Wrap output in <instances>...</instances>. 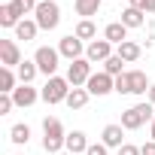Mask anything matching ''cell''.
<instances>
[{
  "mask_svg": "<svg viewBox=\"0 0 155 155\" xmlns=\"http://www.w3.org/2000/svg\"><path fill=\"white\" fill-rule=\"evenodd\" d=\"M15 73H18V82H21V85H31V82L37 79L40 67H37V61H21V64L15 67Z\"/></svg>",
  "mask_w": 155,
  "mask_h": 155,
  "instance_id": "obj_21",
  "label": "cell"
},
{
  "mask_svg": "<svg viewBox=\"0 0 155 155\" xmlns=\"http://www.w3.org/2000/svg\"><path fill=\"white\" fill-rule=\"evenodd\" d=\"M152 119H155V107H152L149 101H140V104H134L131 110L122 113V128H125V131H137V128H143L146 122L152 125Z\"/></svg>",
  "mask_w": 155,
  "mask_h": 155,
  "instance_id": "obj_2",
  "label": "cell"
},
{
  "mask_svg": "<svg viewBox=\"0 0 155 155\" xmlns=\"http://www.w3.org/2000/svg\"><path fill=\"white\" fill-rule=\"evenodd\" d=\"M88 79H91V61H88V58L70 61V67H67V82H70L73 88H85Z\"/></svg>",
  "mask_w": 155,
  "mask_h": 155,
  "instance_id": "obj_6",
  "label": "cell"
},
{
  "mask_svg": "<svg viewBox=\"0 0 155 155\" xmlns=\"http://www.w3.org/2000/svg\"><path fill=\"white\" fill-rule=\"evenodd\" d=\"M37 34H40V25H37L34 18H21L18 28H15V40H25V43L37 40Z\"/></svg>",
  "mask_w": 155,
  "mask_h": 155,
  "instance_id": "obj_20",
  "label": "cell"
},
{
  "mask_svg": "<svg viewBox=\"0 0 155 155\" xmlns=\"http://www.w3.org/2000/svg\"><path fill=\"white\" fill-rule=\"evenodd\" d=\"M85 155H110V149H107V146H104V143H91V146H88V152H85Z\"/></svg>",
  "mask_w": 155,
  "mask_h": 155,
  "instance_id": "obj_31",
  "label": "cell"
},
{
  "mask_svg": "<svg viewBox=\"0 0 155 155\" xmlns=\"http://www.w3.org/2000/svg\"><path fill=\"white\" fill-rule=\"evenodd\" d=\"M12 107H15L12 94H0V116H6V113H12Z\"/></svg>",
  "mask_w": 155,
  "mask_h": 155,
  "instance_id": "obj_30",
  "label": "cell"
},
{
  "mask_svg": "<svg viewBox=\"0 0 155 155\" xmlns=\"http://www.w3.org/2000/svg\"><path fill=\"white\" fill-rule=\"evenodd\" d=\"M34 61H37L40 73H46V79H49V76H58L55 70H58V61H61V52H58V49H52V46H40V49L34 52Z\"/></svg>",
  "mask_w": 155,
  "mask_h": 155,
  "instance_id": "obj_5",
  "label": "cell"
},
{
  "mask_svg": "<svg viewBox=\"0 0 155 155\" xmlns=\"http://www.w3.org/2000/svg\"><path fill=\"white\" fill-rule=\"evenodd\" d=\"M140 155H155V140L143 143V146H140Z\"/></svg>",
  "mask_w": 155,
  "mask_h": 155,
  "instance_id": "obj_33",
  "label": "cell"
},
{
  "mask_svg": "<svg viewBox=\"0 0 155 155\" xmlns=\"http://www.w3.org/2000/svg\"><path fill=\"white\" fill-rule=\"evenodd\" d=\"M9 3H12V6L21 12V18H25V15H34V12H37L40 0H9Z\"/></svg>",
  "mask_w": 155,
  "mask_h": 155,
  "instance_id": "obj_27",
  "label": "cell"
},
{
  "mask_svg": "<svg viewBox=\"0 0 155 155\" xmlns=\"http://www.w3.org/2000/svg\"><path fill=\"white\" fill-rule=\"evenodd\" d=\"M119 155H140V146H134V143H125V146L119 149Z\"/></svg>",
  "mask_w": 155,
  "mask_h": 155,
  "instance_id": "obj_32",
  "label": "cell"
},
{
  "mask_svg": "<svg viewBox=\"0 0 155 155\" xmlns=\"http://www.w3.org/2000/svg\"><path fill=\"white\" fill-rule=\"evenodd\" d=\"M101 143L107 149H122L125 146V128L122 125H107L104 134H101Z\"/></svg>",
  "mask_w": 155,
  "mask_h": 155,
  "instance_id": "obj_11",
  "label": "cell"
},
{
  "mask_svg": "<svg viewBox=\"0 0 155 155\" xmlns=\"http://www.w3.org/2000/svg\"><path fill=\"white\" fill-rule=\"evenodd\" d=\"M70 88H73V85L67 82V76H49L40 94H43V101H46L49 107H55V104H64V101H67Z\"/></svg>",
  "mask_w": 155,
  "mask_h": 155,
  "instance_id": "obj_3",
  "label": "cell"
},
{
  "mask_svg": "<svg viewBox=\"0 0 155 155\" xmlns=\"http://www.w3.org/2000/svg\"><path fill=\"white\" fill-rule=\"evenodd\" d=\"M64 146H67V131H64L61 119L46 116V119H43V149H46L49 155H55V152H61Z\"/></svg>",
  "mask_w": 155,
  "mask_h": 155,
  "instance_id": "obj_1",
  "label": "cell"
},
{
  "mask_svg": "<svg viewBox=\"0 0 155 155\" xmlns=\"http://www.w3.org/2000/svg\"><path fill=\"white\" fill-rule=\"evenodd\" d=\"M122 64H125V61H122L119 55H110V58L104 61V73H110L113 79H116V76H122V73H125V70H122Z\"/></svg>",
  "mask_w": 155,
  "mask_h": 155,
  "instance_id": "obj_26",
  "label": "cell"
},
{
  "mask_svg": "<svg viewBox=\"0 0 155 155\" xmlns=\"http://www.w3.org/2000/svg\"><path fill=\"white\" fill-rule=\"evenodd\" d=\"M18 155H25V152H18Z\"/></svg>",
  "mask_w": 155,
  "mask_h": 155,
  "instance_id": "obj_36",
  "label": "cell"
},
{
  "mask_svg": "<svg viewBox=\"0 0 155 155\" xmlns=\"http://www.w3.org/2000/svg\"><path fill=\"white\" fill-rule=\"evenodd\" d=\"M18 85H21L18 82V73L9 70V67H0V94H12Z\"/></svg>",
  "mask_w": 155,
  "mask_h": 155,
  "instance_id": "obj_18",
  "label": "cell"
},
{
  "mask_svg": "<svg viewBox=\"0 0 155 155\" xmlns=\"http://www.w3.org/2000/svg\"><path fill=\"white\" fill-rule=\"evenodd\" d=\"M128 79H131V94H149L152 82L146 79L143 70H128Z\"/></svg>",
  "mask_w": 155,
  "mask_h": 155,
  "instance_id": "obj_17",
  "label": "cell"
},
{
  "mask_svg": "<svg viewBox=\"0 0 155 155\" xmlns=\"http://www.w3.org/2000/svg\"><path fill=\"white\" fill-rule=\"evenodd\" d=\"M116 91H119V94H131V79H128V73L116 76Z\"/></svg>",
  "mask_w": 155,
  "mask_h": 155,
  "instance_id": "obj_29",
  "label": "cell"
},
{
  "mask_svg": "<svg viewBox=\"0 0 155 155\" xmlns=\"http://www.w3.org/2000/svg\"><path fill=\"white\" fill-rule=\"evenodd\" d=\"M58 52H61V58H67V61H79V58H85V46H82V40L76 37V34L61 37Z\"/></svg>",
  "mask_w": 155,
  "mask_h": 155,
  "instance_id": "obj_8",
  "label": "cell"
},
{
  "mask_svg": "<svg viewBox=\"0 0 155 155\" xmlns=\"http://www.w3.org/2000/svg\"><path fill=\"white\" fill-rule=\"evenodd\" d=\"M9 140H12L15 146H28V143H31V128L21 125V122L12 125V128H9Z\"/></svg>",
  "mask_w": 155,
  "mask_h": 155,
  "instance_id": "obj_24",
  "label": "cell"
},
{
  "mask_svg": "<svg viewBox=\"0 0 155 155\" xmlns=\"http://www.w3.org/2000/svg\"><path fill=\"white\" fill-rule=\"evenodd\" d=\"M40 97H43V94H40L34 85H18V88L12 91V101H15V107H21V110H25V107H34Z\"/></svg>",
  "mask_w": 155,
  "mask_h": 155,
  "instance_id": "obj_12",
  "label": "cell"
},
{
  "mask_svg": "<svg viewBox=\"0 0 155 155\" xmlns=\"http://www.w3.org/2000/svg\"><path fill=\"white\" fill-rule=\"evenodd\" d=\"M88 97H91V94H88V88H70V94H67V101H64V104H67L70 110H82V107L88 104Z\"/></svg>",
  "mask_w": 155,
  "mask_h": 155,
  "instance_id": "obj_22",
  "label": "cell"
},
{
  "mask_svg": "<svg viewBox=\"0 0 155 155\" xmlns=\"http://www.w3.org/2000/svg\"><path fill=\"white\" fill-rule=\"evenodd\" d=\"M85 88H88V94H91V97H107L110 91H116V79H113L110 73L97 70V73H91V79L85 82Z\"/></svg>",
  "mask_w": 155,
  "mask_h": 155,
  "instance_id": "obj_7",
  "label": "cell"
},
{
  "mask_svg": "<svg viewBox=\"0 0 155 155\" xmlns=\"http://www.w3.org/2000/svg\"><path fill=\"white\" fill-rule=\"evenodd\" d=\"M34 21L40 25V31H55L61 25V6L55 0H40V6L34 12Z\"/></svg>",
  "mask_w": 155,
  "mask_h": 155,
  "instance_id": "obj_4",
  "label": "cell"
},
{
  "mask_svg": "<svg viewBox=\"0 0 155 155\" xmlns=\"http://www.w3.org/2000/svg\"><path fill=\"white\" fill-rule=\"evenodd\" d=\"M73 34L85 43V40H94V37H97V28H94V21H91V18H82L79 25H76V31H73Z\"/></svg>",
  "mask_w": 155,
  "mask_h": 155,
  "instance_id": "obj_25",
  "label": "cell"
},
{
  "mask_svg": "<svg viewBox=\"0 0 155 155\" xmlns=\"http://www.w3.org/2000/svg\"><path fill=\"white\" fill-rule=\"evenodd\" d=\"M88 146H91V143H88L85 131H70V134H67V146H64V149H67L70 155H85V152H88Z\"/></svg>",
  "mask_w": 155,
  "mask_h": 155,
  "instance_id": "obj_13",
  "label": "cell"
},
{
  "mask_svg": "<svg viewBox=\"0 0 155 155\" xmlns=\"http://www.w3.org/2000/svg\"><path fill=\"white\" fill-rule=\"evenodd\" d=\"M116 55H119L125 64H134V61L143 55V49H140V43H134V40H125L122 46H116Z\"/></svg>",
  "mask_w": 155,
  "mask_h": 155,
  "instance_id": "obj_15",
  "label": "cell"
},
{
  "mask_svg": "<svg viewBox=\"0 0 155 155\" xmlns=\"http://www.w3.org/2000/svg\"><path fill=\"white\" fill-rule=\"evenodd\" d=\"M110 55H116L113 52V43L110 40H91L88 46H85V58L91 61V64H104Z\"/></svg>",
  "mask_w": 155,
  "mask_h": 155,
  "instance_id": "obj_9",
  "label": "cell"
},
{
  "mask_svg": "<svg viewBox=\"0 0 155 155\" xmlns=\"http://www.w3.org/2000/svg\"><path fill=\"white\" fill-rule=\"evenodd\" d=\"M18 64H21V52H18L15 40H0V67L15 70Z\"/></svg>",
  "mask_w": 155,
  "mask_h": 155,
  "instance_id": "obj_10",
  "label": "cell"
},
{
  "mask_svg": "<svg viewBox=\"0 0 155 155\" xmlns=\"http://www.w3.org/2000/svg\"><path fill=\"white\" fill-rule=\"evenodd\" d=\"M131 6L140 9V12H146V15H152L155 12V0H131Z\"/></svg>",
  "mask_w": 155,
  "mask_h": 155,
  "instance_id": "obj_28",
  "label": "cell"
},
{
  "mask_svg": "<svg viewBox=\"0 0 155 155\" xmlns=\"http://www.w3.org/2000/svg\"><path fill=\"white\" fill-rule=\"evenodd\" d=\"M101 3H104V0H76V3H73V9H76V15L91 18V15H97Z\"/></svg>",
  "mask_w": 155,
  "mask_h": 155,
  "instance_id": "obj_23",
  "label": "cell"
},
{
  "mask_svg": "<svg viewBox=\"0 0 155 155\" xmlns=\"http://www.w3.org/2000/svg\"><path fill=\"white\" fill-rule=\"evenodd\" d=\"M18 21H21V12L12 6V3H0V28H18Z\"/></svg>",
  "mask_w": 155,
  "mask_h": 155,
  "instance_id": "obj_16",
  "label": "cell"
},
{
  "mask_svg": "<svg viewBox=\"0 0 155 155\" xmlns=\"http://www.w3.org/2000/svg\"><path fill=\"white\" fill-rule=\"evenodd\" d=\"M149 137L155 140V119H152V125H149Z\"/></svg>",
  "mask_w": 155,
  "mask_h": 155,
  "instance_id": "obj_35",
  "label": "cell"
},
{
  "mask_svg": "<svg viewBox=\"0 0 155 155\" xmlns=\"http://www.w3.org/2000/svg\"><path fill=\"white\" fill-rule=\"evenodd\" d=\"M119 21H122L128 31H134V28H143V25H146V12L128 6V9H122V18H119Z\"/></svg>",
  "mask_w": 155,
  "mask_h": 155,
  "instance_id": "obj_19",
  "label": "cell"
},
{
  "mask_svg": "<svg viewBox=\"0 0 155 155\" xmlns=\"http://www.w3.org/2000/svg\"><path fill=\"white\" fill-rule=\"evenodd\" d=\"M149 104L155 107V82H152V88H149Z\"/></svg>",
  "mask_w": 155,
  "mask_h": 155,
  "instance_id": "obj_34",
  "label": "cell"
},
{
  "mask_svg": "<svg viewBox=\"0 0 155 155\" xmlns=\"http://www.w3.org/2000/svg\"><path fill=\"white\" fill-rule=\"evenodd\" d=\"M104 40H110L113 46H122V43L128 40V28H125L122 21H110V25L104 28Z\"/></svg>",
  "mask_w": 155,
  "mask_h": 155,
  "instance_id": "obj_14",
  "label": "cell"
}]
</instances>
